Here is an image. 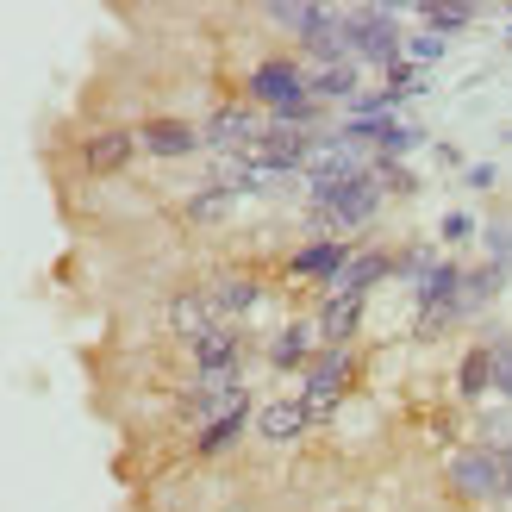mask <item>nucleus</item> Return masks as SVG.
<instances>
[{
	"instance_id": "nucleus-17",
	"label": "nucleus",
	"mask_w": 512,
	"mask_h": 512,
	"mask_svg": "<svg viewBox=\"0 0 512 512\" xmlns=\"http://www.w3.org/2000/svg\"><path fill=\"white\" fill-rule=\"evenodd\" d=\"M157 319H163V331H169L175 344H188V338H200L207 325H219V319H213V300H207V288H200V281H188V288H169L163 306H157Z\"/></svg>"
},
{
	"instance_id": "nucleus-40",
	"label": "nucleus",
	"mask_w": 512,
	"mask_h": 512,
	"mask_svg": "<svg viewBox=\"0 0 512 512\" xmlns=\"http://www.w3.org/2000/svg\"><path fill=\"white\" fill-rule=\"evenodd\" d=\"M506 144H512V132H506Z\"/></svg>"
},
{
	"instance_id": "nucleus-3",
	"label": "nucleus",
	"mask_w": 512,
	"mask_h": 512,
	"mask_svg": "<svg viewBox=\"0 0 512 512\" xmlns=\"http://www.w3.org/2000/svg\"><path fill=\"white\" fill-rule=\"evenodd\" d=\"M306 69L300 63V50H263L244 75H238V100H250V107H263V113H281V107H294V100H306Z\"/></svg>"
},
{
	"instance_id": "nucleus-35",
	"label": "nucleus",
	"mask_w": 512,
	"mask_h": 512,
	"mask_svg": "<svg viewBox=\"0 0 512 512\" xmlns=\"http://www.w3.org/2000/svg\"><path fill=\"white\" fill-rule=\"evenodd\" d=\"M381 88H388L394 100H413V94H425V69H413V63H394L388 75H381Z\"/></svg>"
},
{
	"instance_id": "nucleus-14",
	"label": "nucleus",
	"mask_w": 512,
	"mask_h": 512,
	"mask_svg": "<svg viewBox=\"0 0 512 512\" xmlns=\"http://www.w3.org/2000/svg\"><path fill=\"white\" fill-rule=\"evenodd\" d=\"M306 431H313V419H306V400H300V394H281V400H263V406H256L250 438L263 444V450H294Z\"/></svg>"
},
{
	"instance_id": "nucleus-10",
	"label": "nucleus",
	"mask_w": 512,
	"mask_h": 512,
	"mask_svg": "<svg viewBox=\"0 0 512 512\" xmlns=\"http://www.w3.org/2000/svg\"><path fill=\"white\" fill-rule=\"evenodd\" d=\"M238 406H256L250 381H188V388H175V425L194 438V431H207L213 419L238 413Z\"/></svg>"
},
{
	"instance_id": "nucleus-5",
	"label": "nucleus",
	"mask_w": 512,
	"mask_h": 512,
	"mask_svg": "<svg viewBox=\"0 0 512 512\" xmlns=\"http://www.w3.org/2000/svg\"><path fill=\"white\" fill-rule=\"evenodd\" d=\"M263 138H269V113L250 107V100H213L207 119H200L207 157H256Z\"/></svg>"
},
{
	"instance_id": "nucleus-16",
	"label": "nucleus",
	"mask_w": 512,
	"mask_h": 512,
	"mask_svg": "<svg viewBox=\"0 0 512 512\" xmlns=\"http://www.w3.org/2000/svg\"><path fill=\"white\" fill-rule=\"evenodd\" d=\"M300 63L306 69H344V63H356V50H350V25H344V7H325L319 13V25L306 32L300 44Z\"/></svg>"
},
{
	"instance_id": "nucleus-15",
	"label": "nucleus",
	"mask_w": 512,
	"mask_h": 512,
	"mask_svg": "<svg viewBox=\"0 0 512 512\" xmlns=\"http://www.w3.org/2000/svg\"><path fill=\"white\" fill-rule=\"evenodd\" d=\"M363 319H369V300L363 294H344V288H331L313 300V325H319V338L331 350H350L356 338H363Z\"/></svg>"
},
{
	"instance_id": "nucleus-8",
	"label": "nucleus",
	"mask_w": 512,
	"mask_h": 512,
	"mask_svg": "<svg viewBox=\"0 0 512 512\" xmlns=\"http://www.w3.org/2000/svg\"><path fill=\"white\" fill-rule=\"evenodd\" d=\"M138 163H144V150H138V132H132V125H88V132L75 138V169H82L88 182L132 175Z\"/></svg>"
},
{
	"instance_id": "nucleus-11",
	"label": "nucleus",
	"mask_w": 512,
	"mask_h": 512,
	"mask_svg": "<svg viewBox=\"0 0 512 512\" xmlns=\"http://www.w3.org/2000/svg\"><path fill=\"white\" fill-rule=\"evenodd\" d=\"M132 132H138V150L150 163H194V157H207V144H200V119L144 113V119H132Z\"/></svg>"
},
{
	"instance_id": "nucleus-12",
	"label": "nucleus",
	"mask_w": 512,
	"mask_h": 512,
	"mask_svg": "<svg viewBox=\"0 0 512 512\" xmlns=\"http://www.w3.org/2000/svg\"><path fill=\"white\" fill-rule=\"evenodd\" d=\"M319 350H325V338H319L313 313H294V319H281L269 338H263V363H269L275 375H306Z\"/></svg>"
},
{
	"instance_id": "nucleus-25",
	"label": "nucleus",
	"mask_w": 512,
	"mask_h": 512,
	"mask_svg": "<svg viewBox=\"0 0 512 512\" xmlns=\"http://www.w3.org/2000/svg\"><path fill=\"white\" fill-rule=\"evenodd\" d=\"M319 13H325V7H313V0H269V7H263V25H269V32H288V38L300 44V38L319 25Z\"/></svg>"
},
{
	"instance_id": "nucleus-37",
	"label": "nucleus",
	"mask_w": 512,
	"mask_h": 512,
	"mask_svg": "<svg viewBox=\"0 0 512 512\" xmlns=\"http://www.w3.org/2000/svg\"><path fill=\"white\" fill-rule=\"evenodd\" d=\"M494 450H500V469H506V500H512V438H500Z\"/></svg>"
},
{
	"instance_id": "nucleus-32",
	"label": "nucleus",
	"mask_w": 512,
	"mask_h": 512,
	"mask_svg": "<svg viewBox=\"0 0 512 512\" xmlns=\"http://www.w3.org/2000/svg\"><path fill=\"white\" fill-rule=\"evenodd\" d=\"M488 350H494V400L512 406V338L506 331H488Z\"/></svg>"
},
{
	"instance_id": "nucleus-36",
	"label": "nucleus",
	"mask_w": 512,
	"mask_h": 512,
	"mask_svg": "<svg viewBox=\"0 0 512 512\" xmlns=\"http://www.w3.org/2000/svg\"><path fill=\"white\" fill-rule=\"evenodd\" d=\"M463 188L494 194V188H500V169H494V163H469V169H463Z\"/></svg>"
},
{
	"instance_id": "nucleus-24",
	"label": "nucleus",
	"mask_w": 512,
	"mask_h": 512,
	"mask_svg": "<svg viewBox=\"0 0 512 512\" xmlns=\"http://www.w3.org/2000/svg\"><path fill=\"white\" fill-rule=\"evenodd\" d=\"M506 269H494V263H469V275H463V300H456V306H463V319H481V313H488V306L506 294Z\"/></svg>"
},
{
	"instance_id": "nucleus-38",
	"label": "nucleus",
	"mask_w": 512,
	"mask_h": 512,
	"mask_svg": "<svg viewBox=\"0 0 512 512\" xmlns=\"http://www.w3.org/2000/svg\"><path fill=\"white\" fill-rule=\"evenodd\" d=\"M438 163H444V169H469V163H463V150H456V144H438Z\"/></svg>"
},
{
	"instance_id": "nucleus-13",
	"label": "nucleus",
	"mask_w": 512,
	"mask_h": 512,
	"mask_svg": "<svg viewBox=\"0 0 512 512\" xmlns=\"http://www.w3.org/2000/svg\"><path fill=\"white\" fill-rule=\"evenodd\" d=\"M313 144H319V132H288V125L269 119V138L250 163H256L263 182H294V175H306V163H313Z\"/></svg>"
},
{
	"instance_id": "nucleus-26",
	"label": "nucleus",
	"mask_w": 512,
	"mask_h": 512,
	"mask_svg": "<svg viewBox=\"0 0 512 512\" xmlns=\"http://www.w3.org/2000/svg\"><path fill=\"white\" fill-rule=\"evenodd\" d=\"M475 25V7L463 0H419V32H438V38H456Z\"/></svg>"
},
{
	"instance_id": "nucleus-31",
	"label": "nucleus",
	"mask_w": 512,
	"mask_h": 512,
	"mask_svg": "<svg viewBox=\"0 0 512 512\" xmlns=\"http://www.w3.org/2000/svg\"><path fill=\"white\" fill-rule=\"evenodd\" d=\"M438 244H444V250L481 244V219H475V213H463V207H456V213H444V219H438Z\"/></svg>"
},
{
	"instance_id": "nucleus-18",
	"label": "nucleus",
	"mask_w": 512,
	"mask_h": 512,
	"mask_svg": "<svg viewBox=\"0 0 512 512\" xmlns=\"http://www.w3.org/2000/svg\"><path fill=\"white\" fill-rule=\"evenodd\" d=\"M256 406H263V400H256ZM256 406H238V413L213 419L207 431H194V438H188V456H194V463H225V456H238L244 438H250V425H256Z\"/></svg>"
},
{
	"instance_id": "nucleus-2",
	"label": "nucleus",
	"mask_w": 512,
	"mask_h": 512,
	"mask_svg": "<svg viewBox=\"0 0 512 512\" xmlns=\"http://www.w3.org/2000/svg\"><path fill=\"white\" fill-rule=\"evenodd\" d=\"M356 381H363V350H319L313 356V369L300 375V400H306V419H313V431H331L338 425V413L350 406V394H356Z\"/></svg>"
},
{
	"instance_id": "nucleus-34",
	"label": "nucleus",
	"mask_w": 512,
	"mask_h": 512,
	"mask_svg": "<svg viewBox=\"0 0 512 512\" xmlns=\"http://www.w3.org/2000/svg\"><path fill=\"white\" fill-rule=\"evenodd\" d=\"M375 175H381V188H388V200H413V194L425 188L406 163H375Z\"/></svg>"
},
{
	"instance_id": "nucleus-19",
	"label": "nucleus",
	"mask_w": 512,
	"mask_h": 512,
	"mask_svg": "<svg viewBox=\"0 0 512 512\" xmlns=\"http://www.w3.org/2000/svg\"><path fill=\"white\" fill-rule=\"evenodd\" d=\"M182 225H194V232H219V225H232L238 219V194H225V188H213V182H200V188H188L182 194Z\"/></svg>"
},
{
	"instance_id": "nucleus-21",
	"label": "nucleus",
	"mask_w": 512,
	"mask_h": 512,
	"mask_svg": "<svg viewBox=\"0 0 512 512\" xmlns=\"http://www.w3.org/2000/svg\"><path fill=\"white\" fill-rule=\"evenodd\" d=\"M463 275H469L463 256H438V269H431L419 288H413V313H438V306H456V300H463Z\"/></svg>"
},
{
	"instance_id": "nucleus-6",
	"label": "nucleus",
	"mask_w": 512,
	"mask_h": 512,
	"mask_svg": "<svg viewBox=\"0 0 512 512\" xmlns=\"http://www.w3.org/2000/svg\"><path fill=\"white\" fill-rule=\"evenodd\" d=\"M350 25V50L356 63L388 75L394 63H406V32H400V7H344Z\"/></svg>"
},
{
	"instance_id": "nucleus-28",
	"label": "nucleus",
	"mask_w": 512,
	"mask_h": 512,
	"mask_svg": "<svg viewBox=\"0 0 512 512\" xmlns=\"http://www.w3.org/2000/svg\"><path fill=\"white\" fill-rule=\"evenodd\" d=\"M438 269V250H431L425 238H406V244H394V281L400 288H419V281Z\"/></svg>"
},
{
	"instance_id": "nucleus-30",
	"label": "nucleus",
	"mask_w": 512,
	"mask_h": 512,
	"mask_svg": "<svg viewBox=\"0 0 512 512\" xmlns=\"http://www.w3.org/2000/svg\"><path fill=\"white\" fill-rule=\"evenodd\" d=\"M456 325H469V319H463V306H438V313H413V344H438V338H450Z\"/></svg>"
},
{
	"instance_id": "nucleus-1",
	"label": "nucleus",
	"mask_w": 512,
	"mask_h": 512,
	"mask_svg": "<svg viewBox=\"0 0 512 512\" xmlns=\"http://www.w3.org/2000/svg\"><path fill=\"white\" fill-rule=\"evenodd\" d=\"M438 481H444V494L456 500V512H494V506H506V469H500V450H494V444H481V438L450 444Z\"/></svg>"
},
{
	"instance_id": "nucleus-33",
	"label": "nucleus",
	"mask_w": 512,
	"mask_h": 512,
	"mask_svg": "<svg viewBox=\"0 0 512 512\" xmlns=\"http://www.w3.org/2000/svg\"><path fill=\"white\" fill-rule=\"evenodd\" d=\"M450 50V38H438V32H406V63L413 69H431Z\"/></svg>"
},
{
	"instance_id": "nucleus-22",
	"label": "nucleus",
	"mask_w": 512,
	"mask_h": 512,
	"mask_svg": "<svg viewBox=\"0 0 512 512\" xmlns=\"http://www.w3.org/2000/svg\"><path fill=\"white\" fill-rule=\"evenodd\" d=\"M381 281H394V250H381V244H363V250H356V263L344 269V281H338V288L344 294H375L381 288Z\"/></svg>"
},
{
	"instance_id": "nucleus-7",
	"label": "nucleus",
	"mask_w": 512,
	"mask_h": 512,
	"mask_svg": "<svg viewBox=\"0 0 512 512\" xmlns=\"http://www.w3.org/2000/svg\"><path fill=\"white\" fill-rule=\"evenodd\" d=\"M356 238H306V244H294L288 256H281V281H294V288H319V294H331L344 281V269L356 263Z\"/></svg>"
},
{
	"instance_id": "nucleus-39",
	"label": "nucleus",
	"mask_w": 512,
	"mask_h": 512,
	"mask_svg": "<svg viewBox=\"0 0 512 512\" xmlns=\"http://www.w3.org/2000/svg\"><path fill=\"white\" fill-rule=\"evenodd\" d=\"M506 44H512V19H506Z\"/></svg>"
},
{
	"instance_id": "nucleus-23",
	"label": "nucleus",
	"mask_w": 512,
	"mask_h": 512,
	"mask_svg": "<svg viewBox=\"0 0 512 512\" xmlns=\"http://www.w3.org/2000/svg\"><path fill=\"white\" fill-rule=\"evenodd\" d=\"M306 94H313L319 107H350V100L363 94V63H344V69H313V75H306Z\"/></svg>"
},
{
	"instance_id": "nucleus-9",
	"label": "nucleus",
	"mask_w": 512,
	"mask_h": 512,
	"mask_svg": "<svg viewBox=\"0 0 512 512\" xmlns=\"http://www.w3.org/2000/svg\"><path fill=\"white\" fill-rule=\"evenodd\" d=\"M200 288H207V300H213V319H225V325H250L269 306V281L256 275V269H244V263L213 269Z\"/></svg>"
},
{
	"instance_id": "nucleus-29",
	"label": "nucleus",
	"mask_w": 512,
	"mask_h": 512,
	"mask_svg": "<svg viewBox=\"0 0 512 512\" xmlns=\"http://www.w3.org/2000/svg\"><path fill=\"white\" fill-rule=\"evenodd\" d=\"M481 263H494V269L512 275V207L481 219Z\"/></svg>"
},
{
	"instance_id": "nucleus-27",
	"label": "nucleus",
	"mask_w": 512,
	"mask_h": 512,
	"mask_svg": "<svg viewBox=\"0 0 512 512\" xmlns=\"http://www.w3.org/2000/svg\"><path fill=\"white\" fill-rule=\"evenodd\" d=\"M419 144H425V125H413V119H388V125H381V138H375V163H406Z\"/></svg>"
},
{
	"instance_id": "nucleus-4",
	"label": "nucleus",
	"mask_w": 512,
	"mask_h": 512,
	"mask_svg": "<svg viewBox=\"0 0 512 512\" xmlns=\"http://www.w3.org/2000/svg\"><path fill=\"white\" fill-rule=\"evenodd\" d=\"M250 325H207L200 338L182 344V363H188V381H244V363H250Z\"/></svg>"
},
{
	"instance_id": "nucleus-20",
	"label": "nucleus",
	"mask_w": 512,
	"mask_h": 512,
	"mask_svg": "<svg viewBox=\"0 0 512 512\" xmlns=\"http://www.w3.org/2000/svg\"><path fill=\"white\" fill-rule=\"evenodd\" d=\"M456 406H481V400H494V350H488V338L481 344H469L463 356H456Z\"/></svg>"
}]
</instances>
